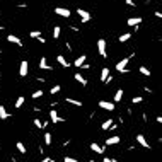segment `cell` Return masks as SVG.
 Instances as JSON below:
<instances>
[{
  "label": "cell",
  "instance_id": "cell-1",
  "mask_svg": "<svg viewBox=\"0 0 162 162\" xmlns=\"http://www.w3.org/2000/svg\"><path fill=\"white\" fill-rule=\"evenodd\" d=\"M133 56H135V53L131 55V56H126V58H121V60H120V62L116 63V70H118V72H120V73H128V72H130V70L126 68V65L130 63V60H131Z\"/></svg>",
  "mask_w": 162,
  "mask_h": 162
},
{
  "label": "cell",
  "instance_id": "cell-2",
  "mask_svg": "<svg viewBox=\"0 0 162 162\" xmlns=\"http://www.w3.org/2000/svg\"><path fill=\"white\" fill-rule=\"evenodd\" d=\"M97 50L103 58H108V50H106V39H97Z\"/></svg>",
  "mask_w": 162,
  "mask_h": 162
},
{
  "label": "cell",
  "instance_id": "cell-3",
  "mask_svg": "<svg viewBox=\"0 0 162 162\" xmlns=\"http://www.w3.org/2000/svg\"><path fill=\"white\" fill-rule=\"evenodd\" d=\"M53 12L56 14V16H60V17H65V19L70 17V10H68V9H65V7H55Z\"/></svg>",
  "mask_w": 162,
  "mask_h": 162
},
{
  "label": "cell",
  "instance_id": "cell-4",
  "mask_svg": "<svg viewBox=\"0 0 162 162\" xmlns=\"http://www.w3.org/2000/svg\"><path fill=\"white\" fill-rule=\"evenodd\" d=\"M77 14H79V17H80L82 22H89L90 17H92L89 12H87V10H84V9H77Z\"/></svg>",
  "mask_w": 162,
  "mask_h": 162
},
{
  "label": "cell",
  "instance_id": "cell-5",
  "mask_svg": "<svg viewBox=\"0 0 162 162\" xmlns=\"http://www.w3.org/2000/svg\"><path fill=\"white\" fill-rule=\"evenodd\" d=\"M27 72H29V63H27L26 60H22V62H21V67H19V75H21V77H26Z\"/></svg>",
  "mask_w": 162,
  "mask_h": 162
},
{
  "label": "cell",
  "instance_id": "cell-6",
  "mask_svg": "<svg viewBox=\"0 0 162 162\" xmlns=\"http://www.w3.org/2000/svg\"><path fill=\"white\" fill-rule=\"evenodd\" d=\"M99 108L106 109V111H114V103H109V101H99Z\"/></svg>",
  "mask_w": 162,
  "mask_h": 162
},
{
  "label": "cell",
  "instance_id": "cell-7",
  "mask_svg": "<svg viewBox=\"0 0 162 162\" xmlns=\"http://www.w3.org/2000/svg\"><path fill=\"white\" fill-rule=\"evenodd\" d=\"M50 118H51V121H53V123H60V121H65L63 118H60V114L56 113V109H51V111H50Z\"/></svg>",
  "mask_w": 162,
  "mask_h": 162
},
{
  "label": "cell",
  "instance_id": "cell-8",
  "mask_svg": "<svg viewBox=\"0 0 162 162\" xmlns=\"http://www.w3.org/2000/svg\"><path fill=\"white\" fill-rule=\"evenodd\" d=\"M39 68H41V70H51V67L48 65L46 56H41V58H39Z\"/></svg>",
  "mask_w": 162,
  "mask_h": 162
},
{
  "label": "cell",
  "instance_id": "cell-9",
  "mask_svg": "<svg viewBox=\"0 0 162 162\" xmlns=\"http://www.w3.org/2000/svg\"><path fill=\"white\" fill-rule=\"evenodd\" d=\"M7 41H9V43H14V44H17V46H22L21 38H17L16 34H9V36H7Z\"/></svg>",
  "mask_w": 162,
  "mask_h": 162
},
{
  "label": "cell",
  "instance_id": "cell-10",
  "mask_svg": "<svg viewBox=\"0 0 162 162\" xmlns=\"http://www.w3.org/2000/svg\"><path fill=\"white\" fill-rule=\"evenodd\" d=\"M56 62H58V63H60L63 68H68V67H70V63L67 62V58H65L63 55H58V56H56Z\"/></svg>",
  "mask_w": 162,
  "mask_h": 162
},
{
  "label": "cell",
  "instance_id": "cell-11",
  "mask_svg": "<svg viewBox=\"0 0 162 162\" xmlns=\"http://www.w3.org/2000/svg\"><path fill=\"white\" fill-rule=\"evenodd\" d=\"M142 21H144L142 17H130L128 21H126V24H128V26H133V27H135V26L142 24Z\"/></svg>",
  "mask_w": 162,
  "mask_h": 162
},
{
  "label": "cell",
  "instance_id": "cell-12",
  "mask_svg": "<svg viewBox=\"0 0 162 162\" xmlns=\"http://www.w3.org/2000/svg\"><path fill=\"white\" fill-rule=\"evenodd\" d=\"M137 142L142 145L144 148H150V145H148V142H147V138H145L144 135H137Z\"/></svg>",
  "mask_w": 162,
  "mask_h": 162
},
{
  "label": "cell",
  "instance_id": "cell-13",
  "mask_svg": "<svg viewBox=\"0 0 162 162\" xmlns=\"http://www.w3.org/2000/svg\"><path fill=\"white\" fill-rule=\"evenodd\" d=\"M85 60H87V56H85V55H80V56L73 62V67H82V65L85 63Z\"/></svg>",
  "mask_w": 162,
  "mask_h": 162
},
{
  "label": "cell",
  "instance_id": "cell-14",
  "mask_svg": "<svg viewBox=\"0 0 162 162\" xmlns=\"http://www.w3.org/2000/svg\"><path fill=\"white\" fill-rule=\"evenodd\" d=\"M116 144H120V137L118 135H113V137L106 138V145H116Z\"/></svg>",
  "mask_w": 162,
  "mask_h": 162
},
{
  "label": "cell",
  "instance_id": "cell-15",
  "mask_svg": "<svg viewBox=\"0 0 162 162\" xmlns=\"http://www.w3.org/2000/svg\"><path fill=\"white\" fill-rule=\"evenodd\" d=\"M90 150H94V152H96V154H103V152H104V148H103V147H101V145L94 144V142H92V144H90Z\"/></svg>",
  "mask_w": 162,
  "mask_h": 162
},
{
  "label": "cell",
  "instance_id": "cell-16",
  "mask_svg": "<svg viewBox=\"0 0 162 162\" xmlns=\"http://www.w3.org/2000/svg\"><path fill=\"white\" fill-rule=\"evenodd\" d=\"M73 77H75V80H77V82H79V84H80V85H84V87H85V85H87V80H85V79H84V77H82V75H80V73H75V75H73Z\"/></svg>",
  "mask_w": 162,
  "mask_h": 162
},
{
  "label": "cell",
  "instance_id": "cell-17",
  "mask_svg": "<svg viewBox=\"0 0 162 162\" xmlns=\"http://www.w3.org/2000/svg\"><path fill=\"white\" fill-rule=\"evenodd\" d=\"M9 116H10V114L7 113V109H5V106H0V120L3 121V120H7Z\"/></svg>",
  "mask_w": 162,
  "mask_h": 162
},
{
  "label": "cell",
  "instance_id": "cell-18",
  "mask_svg": "<svg viewBox=\"0 0 162 162\" xmlns=\"http://www.w3.org/2000/svg\"><path fill=\"white\" fill-rule=\"evenodd\" d=\"M123 94H125V92H123V89H118V90H116V94H114V103H120V101L123 99Z\"/></svg>",
  "mask_w": 162,
  "mask_h": 162
},
{
  "label": "cell",
  "instance_id": "cell-19",
  "mask_svg": "<svg viewBox=\"0 0 162 162\" xmlns=\"http://www.w3.org/2000/svg\"><path fill=\"white\" fill-rule=\"evenodd\" d=\"M108 77H109V68H108V67H104V68L101 70V80H103V82H106V79H108Z\"/></svg>",
  "mask_w": 162,
  "mask_h": 162
},
{
  "label": "cell",
  "instance_id": "cell-20",
  "mask_svg": "<svg viewBox=\"0 0 162 162\" xmlns=\"http://www.w3.org/2000/svg\"><path fill=\"white\" fill-rule=\"evenodd\" d=\"M24 103H26V99H24L22 96H21V97H17V99H16V108L21 109L22 106H24Z\"/></svg>",
  "mask_w": 162,
  "mask_h": 162
},
{
  "label": "cell",
  "instance_id": "cell-21",
  "mask_svg": "<svg viewBox=\"0 0 162 162\" xmlns=\"http://www.w3.org/2000/svg\"><path fill=\"white\" fill-rule=\"evenodd\" d=\"M67 103H68V104H73V106H80V108H82V101H77V99H72V97H67Z\"/></svg>",
  "mask_w": 162,
  "mask_h": 162
},
{
  "label": "cell",
  "instance_id": "cell-22",
  "mask_svg": "<svg viewBox=\"0 0 162 162\" xmlns=\"http://www.w3.org/2000/svg\"><path fill=\"white\" fill-rule=\"evenodd\" d=\"M60 34H62V27H60V26H55V27H53V38H55V39H58Z\"/></svg>",
  "mask_w": 162,
  "mask_h": 162
},
{
  "label": "cell",
  "instance_id": "cell-23",
  "mask_svg": "<svg viewBox=\"0 0 162 162\" xmlns=\"http://www.w3.org/2000/svg\"><path fill=\"white\" fill-rule=\"evenodd\" d=\"M130 38H131V34H130V33H125V34H121V36L118 38V39H120V43H126Z\"/></svg>",
  "mask_w": 162,
  "mask_h": 162
},
{
  "label": "cell",
  "instance_id": "cell-24",
  "mask_svg": "<svg viewBox=\"0 0 162 162\" xmlns=\"http://www.w3.org/2000/svg\"><path fill=\"white\" fill-rule=\"evenodd\" d=\"M111 126H113V120H106V121L101 125V128H103V130H109Z\"/></svg>",
  "mask_w": 162,
  "mask_h": 162
},
{
  "label": "cell",
  "instance_id": "cell-25",
  "mask_svg": "<svg viewBox=\"0 0 162 162\" xmlns=\"http://www.w3.org/2000/svg\"><path fill=\"white\" fill-rule=\"evenodd\" d=\"M16 147H17V150L21 152V154H26V147H24V144H22V142H17V144H16Z\"/></svg>",
  "mask_w": 162,
  "mask_h": 162
},
{
  "label": "cell",
  "instance_id": "cell-26",
  "mask_svg": "<svg viewBox=\"0 0 162 162\" xmlns=\"http://www.w3.org/2000/svg\"><path fill=\"white\" fill-rule=\"evenodd\" d=\"M140 73L145 75V77H150V70H148L147 67H140Z\"/></svg>",
  "mask_w": 162,
  "mask_h": 162
},
{
  "label": "cell",
  "instance_id": "cell-27",
  "mask_svg": "<svg viewBox=\"0 0 162 162\" xmlns=\"http://www.w3.org/2000/svg\"><path fill=\"white\" fill-rule=\"evenodd\" d=\"M142 101H144V97H142V96H135V97L131 99V103H133V104H140Z\"/></svg>",
  "mask_w": 162,
  "mask_h": 162
},
{
  "label": "cell",
  "instance_id": "cell-28",
  "mask_svg": "<svg viewBox=\"0 0 162 162\" xmlns=\"http://www.w3.org/2000/svg\"><path fill=\"white\" fill-rule=\"evenodd\" d=\"M44 144L51 145V133H44Z\"/></svg>",
  "mask_w": 162,
  "mask_h": 162
},
{
  "label": "cell",
  "instance_id": "cell-29",
  "mask_svg": "<svg viewBox=\"0 0 162 162\" xmlns=\"http://www.w3.org/2000/svg\"><path fill=\"white\" fill-rule=\"evenodd\" d=\"M34 126H36V128H44L46 123H43L41 120H34Z\"/></svg>",
  "mask_w": 162,
  "mask_h": 162
},
{
  "label": "cell",
  "instance_id": "cell-30",
  "mask_svg": "<svg viewBox=\"0 0 162 162\" xmlns=\"http://www.w3.org/2000/svg\"><path fill=\"white\" fill-rule=\"evenodd\" d=\"M41 96H43V90H41V89H39V90H34V92H33V99H39Z\"/></svg>",
  "mask_w": 162,
  "mask_h": 162
},
{
  "label": "cell",
  "instance_id": "cell-31",
  "mask_svg": "<svg viewBox=\"0 0 162 162\" xmlns=\"http://www.w3.org/2000/svg\"><path fill=\"white\" fill-rule=\"evenodd\" d=\"M29 36H31V38H41V33H39V31H31Z\"/></svg>",
  "mask_w": 162,
  "mask_h": 162
},
{
  "label": "cell",
  "instance_id": "cell-32",
  "mask_svg": "<svg viewBox=\"0 0 162 162\" xmlns=\"http://www.w3.org/2000/svg\"><path fill=\"white\" fill-rule=\"evenodd\" d=\"M60 90H62V87H60V85H53V87H51V94H58Z\"/></svg>",
  "mask_w": 162,
  "mask_h": 162
},
{
  "label": "cell",
  "instance_id": "cell-33",
  "mask_svg": "<svg viewBox=\"0 0 162 162\" xmlns=\"http://www.w3.org/2000/svg\"><path fill=\"white\" fill-rule=\"evenodd\" d=\"M63 162H79V161H77V159H73V157H68V155H65Z\"/></svg>",
  "mask_w": 162,
  "mask_h": 162
},
{
  "label": "cell",
  "instance_id": "cell-34",
  "mask_svg": "<svg viewBox=\"0 0 162 162\" xmlns=\"http://www.w3.org/2000/svg\"><path fill=\"white\" fill-rule=\"evenodd\" d=\"M103 162H116V161H114V159H109V157H104Z\"/></svg>",
  "mask_w": 162,
  "mask_h": 162
},
{
  "label": "cell",
  "instance_id": "cell-35",
  "mask_svg": "<svg viewBox=\"0 0 162 162\" xmlns=\"http://www.w3.org/2000/svg\"><path fill=\"white\" fill-rule=\"evenodd\" d=\"M80 68H84V70H87V68H90V65H89V63H84V65H82Z\"/></svg>",
  "mask_w": 162,
  "mask_h": 162
},
{
  "label": "cell",
  "instance_id": "cell-36",
  "mask_svg": "<svg viewBox=\"0 0 162 162\" xmlns=\"http://www.w3.org/2000/svg\"><path fill=\"white\" fill-rule=\"evenodd\" d=\"M41 162H51V159H50V157H43V159H41Z\"/></svg>",
  "mask_w": 162,
  "mask_h": 162
},
{
  "label": "cell",
  "instance_id": "cell-37",
  "mask_svg": "<svg viewBox=\"0 0 162 162\" xmlns=\"http://www.w3.org/2000/svg\"><path fill=\"white\" fill-rule=\"evenodd\" d=\"M154 16H155V17H157V19H162V12H155Z\"/></svg>",
  "mask_w": 162,
  "mask_h": 162
},
{
  "label": "cell",
  "instance_id": "cell-38",
  "mask_svg": "<svg viewBox=\"0 0 162 162\" xmlns=\"http://www.w3.org/2000/svg\"><path fill=\"white\" fill-rule=\"evenodd\" d=\"M157 121H159V123L162 125V116H157Z\"/></svg>",
  "mask_w": 162,
  "mask_h": 162
},
{
  "label": "cell",
  "instance_id": "cell-39",
  "mask_svg": "<svg viewBox=\"0 0 162 162\" xmlns=\"http://www.w3.org/2000/svg\"><path fill=\"white\" fill-rule=\"evenodd\" d=\"M126 3H128V5H133V0H126Z\"/></svg>",
  "mask_w": 162,
  "mask_h": 162
},
{
  "label": "cell",
  "instance_id": "cell-40",
  "mask_svg": "<svg viewBox=\"0 0 162 162\" xmlns=\"http://www.w3.org/2000/svg\"><path fill=\"white\" fill-rule=\"evenodd\" d=\"M0 79H2V72H0Z\"/></svg>",
  "mask_w": 162,
  "mask_h": 162
},
{
  "label": "cell",
  "instance_id": "cell-41",
  "mask_svg": "<svg viewBox=\"0 0 162 162\" xmlns=\"http://www.w3.org/2000/svg\"><path fill=\"white\" fill-rule=\"evenodd\" d=\"M0 29H2V26H0Z\"/></svg>",
  "mask_w": 162,
  "mask_h": 162
},
{
  "label": "cell",
  "instance_id": "cell-42",
  "mask_svg": "<svg viewBox=\"0 0 162 162\" xmlns=\"http://www.w3.org/2000/svg\"><path fill=\"white\" fill-rule=\"evenodd\" d=\"M0 53H2V51H0Z\"/></svg>",
  "mask_w": 162,
  "mask_h": 162
}]
</instances>
